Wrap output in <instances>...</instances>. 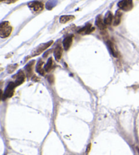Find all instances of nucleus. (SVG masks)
I'll return each instance as SVG.
<instances>
[{
    "mask_svg": "<svg viewBox=\"0 0 139 155\" xmlns=\"http://www.w3.org/2000/svg\"><path fill=\"white\" fill-rule=\"evenodd\" d=\"M16 87L15 82H10L7 86L6 90H5L4 94L3 95V99H6L7 98H10L13 96L14 93V89Z\"/></svg>",
    "mask_w": 139,
    "mask_h": 155,
    "instance_id": "nucleus-5",
    "label": "nucleus"
},
{
    "mask_svg": "<svg viewBox=\"0 0 139 155\" xmlns=\"http://www.w3.org/2000/svg\"><path fill=\"white\" fill-rule=\"evenodd\" d=\"M28 7L33 12H40L44 9V4L40 1H32L28 3Z\"/></svg>",
    "mask_w": 139,
    "mask_h": 155,
    "instance_id": "nucleus-2",
    "label": "nucleus"
},
{
    "mask_svg": "<svg viewBox=\"0 0 139 155\" xmlns=\"http://www.w3.org/2000/svg\"><path fill=\"white\" fill-rule=\"evenodd\" d=\"M54 57H55L56 61H60V60L61 59V57H62V54H63L62 47H61L60 45H58L55 48V49H54Z\"/></svg>",
    "mask_w": 139,
    "mask_h": 155,
    "instance_id": "nucleus-10",
    "label": "nucleus"
},
{
    "mask_svg": "<svg viewBox=\"0 0 139 155\" xmlns=\"http://www.w3.org/2000/svg\"><path fill=\"white\" fill-rule=\"evenodd\" d=\"M96 25L102 31L106 29V25L104 23V19L101 15L98 16L96 19Z\"/></svg>",
    "mask_w": 139,
    "mask_h": 155,
    "instance_id": "nucleus-9",
    "label": "nucleus"
},
{
    "mask_svg": "<svg viewBox=\"0 0 139 155\" xmlns=\"http://www.w3.org/2000/svg\"><path fill=\"white\" fill-rule=\"evenodd\" d=\"M75 19V17L73 15H63L61 16L60 18V23H67L69 21H73Z\"/></svg>",
    "mask_w": 139,
    "mask_h": 155,
    "instance_id": "nucleus-13",
    "label": "nucleus"
},
{
    "mask_svg": "<svg viewBox=\"0 0 139 155\" xmlns=\"http://www.w3.org/2000/svg\"><path fill=\"white\" fill-rule=\"evenodd\" d=\"M43 62L42 61V60H40V61L38 62V64H37V66H36L37 72H38V73L42 76L45 75V70H43Z\"/></svg>",
    "mask_w": 139,
    "mask_h": 155,
    "instance_id": "nucleus-15",
    "label": "nucleus"
},
{
    "mask_svg": "<svg viewBox=\"0 0 139 155\" xmlns=\"http://www.w3.org/2000/svg\"><path fill=\"white\" fill-rule=\"evenodd\" d=\"M117 6L121 10L128 12L132 9L134 4L132 0H121L117 3Z\"/></svg>",
    "mask_w": 139,
    "mask_h": 155,
    "instance_id": "nucleus-3",
    "label": "nucleus"
},
{
    "mask_svg": "<svg viewBox=\"0 0 139 155\" xmlns=\"http://www.w3.org/2000/svg\"><path fill=\"white\" fill-rule=\"evenodd\" d=\"M16 81L15 84L16 87L22 84L25 80V75H24V72L22 71H19L16 75L15 76Z\"/></svg>",
    "mask_w": 139,
    "mask_h": 155,
    "instance_id": "nucleus-7",
    "label": "nucleus"
},
{
    "mask_svg": "<svg viewBox=\"0 0 139 155\" xmlns=\"http://www.w3.org/2000/svg\"><path fill=\"white\" fill-rule=\"evenodd\" d=\"M107 44H108V47L109 48L111 53L113 54V57H117V56H118V52H117V49H116L114 44L111 41H109L108 42H107Z\"/></svg>",
    "mask_w": 139,
    "mask_h": 155,
    "instance_id": "nucleus-12",
    "label": "nucleus"
},
{
    "mask_svg": "<svg viewBox=\"0 0 139 155\" xmlns=\"http://www.w3.org/2000/svg\"><path fill=\"white\" fill-rule=\"evenodd\" d=\"M121 12L120 10H117L116 12L115 16H114L113 18V25L114 26H117L118 25H119L121 22Z\"/></svg>",
    "mask_w": 139,
    "mask_h": 155,
    "instance_id": "nucleus-14",
    "label": "nucleus"
},
{
    "mask_svg": "<svg viewBox=\"0 0 139 155\" xmlns=\"http://www.w3.org/2000/svg\"><path fill=\"white\" fill-rule=\"evenodd\" d=\"M113 15L112 14L111 12L108 11L106 13V15L105 16V18H104V23H105L106 25H110L112 23V22L113 21Z\"/></svg>",
    "mask_w": 139,
    "mask_h": 155,
    "instance_id": "nucleus-11",
    "label": "nucleus"
},
{
    "mask_svg": "<svg viewBox=\"0 0 139 155\" xmlns=\"http://www.w3.org/2000/svg\"><path fill=\"white\" fill-rule=\"evenodd\" d=\"M52 68H53V60H52V58H50L44 66V70L45 72H49L52 70Z\"/></svg>",
    "mask_w": 139,
    "mask_h": 155,
    "instance_id": "nucleus-17",
    "label": "nucleus"
},
{
    "mask_svg": "<svg viewBox=\"0 0 139 155\" xmlns=\"http://www.w3.org/2000/svg\"><path fill=\"white\" fill-rule=\"evenodd\" d=\"M73 35H71V36H67L66 38H65V40H63V47H64L65 50H69V48H71L72 45V42H73Z\"/></svg>",
    "mask_w": 139,
    "mask_h": 155,
    "instance_id": "nucleus-8",
    "label": "nucleus"
},
{
    "mask_svg": "<svg viewBox=\"0 0 139 155\" xmlns=\"http://www.w3.org/2000/svg\"><path fill=\"white\" fill-rule=\"evenodd\" d=\"M1 2H5L6 3H8V4H10V3H13L16 2L18 0H0Z\"/></svg>",
    "mask_w": 139,
    "mask_h": 155,
    "instance_id": "nucleus-18",
    "label": "nucleus"
},
{
    "mask_svg": "<svg viewBox=\"0 0 139 155\" xmlns=\"http://www.w3.org/2000/svg\"><path fill=\"white\" fill-rule=\"evenodd\" d=\"M34 63H35L34 61H31V62H30L29 64H27V66L25 67L26 72H27V75L28 77H30L33 74V68Z\"/></svg>",
    "mask_w": 139,
    "mask_h": 155,
    "instance_id": "nucleus-16",
    "label": "nucleus"
},
{
    "mask_svg": "<svg viewBox=\"0 0 139 155\" xmlns=\"http://www.w3.org/2000/svg\"><path fill=\"white\" fill-rule=\"evenodd\" d=\"M95 30V28L93 27L92 25L90 23H88L86 24L84 27L78 31V33L82 35H86V34H90V33L94 32Z\"/></svg>",
    "mask_w": 139,
    "mask_h": 155,
    "instance_id": "nucleus-6",
    "label": "nucleus"
},
{
    "mask_svg": "<svg viewBox=\"0 0 139 155\" xmlns=\"http://www.w3.org/2000/svg\"><path fill=\"white\" fill-rule=\"evenodd\" d=\"M52 43H53V41H50L49 42H47V43L42 44L40 45L38 47H37V48L33 51L32 54H31V57H36V56H38L39 55V54L42 53L43 51L46 50L47 48H49V47L52 44Z\"/></svg>",
    "mask_w": 139,
    "mask_h": 155,
    "instance_id": "nucleus-4",
    "label": "nucleus"
},
{
    "mask_svg": "<svg viewBox=\"0 0 139 155\" xmlns=\"http://www.w3.org/2000/svg\"><path fill=\"white\" fill-rule=\"evenodd\" d=\"M12 31V27L8 21H4L0 25V37L6 38L9 37Z\"/></svg>",
    "mask_w": 139,
    "mask_h": 155,
    "instance_id": "nucleus-1",
    "label": "nucleus"
}]
</instances>
